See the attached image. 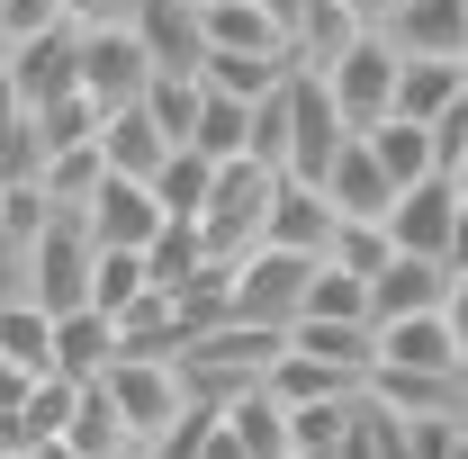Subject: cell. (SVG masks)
Instances as JSON below:
<instances>
[{"label":"cell","instance_id":"6da1fadb","mask_svg":"<svg viewBox=\"0 0 468 459\" xmlns=\"http://www.w3.org/2000/svg\"><path fill=\"white\" fill-rule=\"evenodd\" d=\"M289 351V334H261V325H217V334H198L189 343V360H180V388L198 405H243L261 379H271V360Z\"/></svg>","mask_w":468,"mask_h":459},{"label":"cell","instance_id":"7a4b0ae2","mask_svg":"<svg viewBox=\"0 0 468 459\" xmlns=\"http://www.w3.org/2000/svg\"><path fill=\"white\" fill-rule=\"evenodd\" d=\"M271 198H280V172L271 163H217V189H207V217H198V234H207V252L217 262H252L261 252V234H271Z\"/></svg>","mask_w":468,"mask_h":459},{"label":"cell","instance_id":"3957f363","mask_svg":"<svg viewBox=\"0 0 468 459\" xmlns=\"http://www.w3.org/2000/svg\"><path fill=\"white\" fill-rule=\"evenodd\" d=\"M100 388H109V405H117V423H126V442H135V451L154 459L163 451V442H172L180 432V414H189V388H180V369L172 360H117L109 379H100Z\"/></svg>","mask_w":468,"mask_h":459},{"label":"cell","instance_id":"277c9868","mask_svg":"<svg viewBox=\"0 0 468 459\" xmlns=\"http://www.w3.org/2000/svg\"><path fill=\"white\" fill-rule=\"evenodd\" d=\"M90 271H100V234L81 226V208H55V226L27 243V297L46 315H72L90 306Z\"/></svg>","mask_w":468,"mask_h":459},{"label":"cell","instance_id":"5b68a950","mask_svg":"<svg viewBox=\"0 0 468 459\" xmlns=\"http://www.w3.org/2000/svg\"><path fill=\"white\" fill-rule=\"evenodd\" d=\"M397 63H406V55H397L388 37H369V27H360L334 63H315V81L334 91V109H343L351 135H369L378 117H397Z\"/></svg>","mask_w":468,"mask_h":459},{"label":"cell","instance_id":"8992f818","mask_svg":"<svg viewBox=\"0 0 468 459\" xmlns=\"http://www.w3.org/2000/svg\"><path fill=\"white\" fill-rule=\"evenodd\" d=\"M306 288H315V262H306V252H252V262H234V325L297 334Z\"/></svg>","mask_w":468,"mask_h":459},{"label":"cell","instance_id":"52a82bcc","mask_svg":"<svg viewBox=\"0 0 468 459\" xmlns=\"http://www.w3.org/2000/svg\"><path fill=\"white\" fill-rule=\"evenodd\" d=\"M343 144H351V126H343V109H334V91L297 63V72H289V163H280V172L324 189V172H334Z\"/></svg>","mask_w":468,"mask_h":459},{"label":"cell","instance_id":"ba28073f","mask_svg":"<svg viewBox=\"0 0 468 459\" xmlns=\"http://www.w3.org/2000/svg\"><path fill=\"white\" fill-rule=\"evenodd\" d=\"M154 81H163V63L144 55L135 27H100V37H81V91H90L100 109H144Z\"/></svg>","mask_w":468,"mask_h":459},{"label":"cell","instance_id":"9c48e42d","mask_svg":"<svg viewBox=\"0 0 468 459\" xmlns=\"http://www.w3.org/2000/svg\"><path fill=\"white\" fill-rule=\"evenodd\" d=\"M460 208H468V189H460L451 172H441V180H414V189H397V208H388V234H397V252H414V262H441V271H451Z\"/></svg>","mask_w":468,"mask_h":459},{"label":"cell","instance_id":"30bf717a","mask_svg":"<svg viewBox=\"0 0 468 459\" xmlns=\"http://www.w3.org/2000/svg\"><path fill=\"white\" fill-rule=\"evenodd\" d=\"M9 91H18V109H46L63 91H81V27H46V37L9 46Z\"/></svg>","mask_w":468,"mask_h":459},{"label":"cell","instance_id":"8fae6325","mask_svg":"<svg viewBox=\"0 0 468 459\" xmlns=\"http://www.w3.org/2000/svg\"><path fill=\"white\" fill-rule=\"evenodd\" d=\"M81 226L100 234V252H144V243H154V234L172 226V217L154 208V189H144V180H117V172H109L100 189H90Z\"/></svg>","mask_w":468,"mask_h":459},{"label":"cell","instance_id":"7c38bea8","mask_svg":"<svg viewBox=\"0 0 468 459\" xmlns=\"http://www.w3.org/2000/svg\"><path fill=\"white\" fill-rule=\"evenodd\" d=\"M126 27L144 37V55L163 63V72H189V81H198V63H207V18H198L189 0H135Z\"/></svg>","mask_w":468,"mask_h":459},{"label":"cell","instance_id":"4fadbf2b","mask_svg":"<svg viewBox=\"0 0 468 459\" xmlns=\"http://www.w3.org/2000/svg\"><path fill=\"white\" fill-rule=\"evenodd\" d=\"M324 198H334V217H351V226H388V208H397V180H388V163L369 154V135H351L343 154H334Z\"/></svg>","mask_w":468,"mask_h":459},{"label":"cell","instance_id":"5bb4252c","mask_svg":"<svg viewBox=\"0 0 468 459\" xmlns=\"http://www.w3.org/2000/svg\"><path fill=\"white\" fill-rule=\"evenodd\" d=\"M334 198L315 189V180H289L280 172V198H271V234H261V252H306V262H324V243H334Z\"/></svg>","mask_w":468,"mask_h":459},{"label":"cell","instance_id":"9a60e30c","mask_svg":"<svg viewBox=\"0 0 468 459\" xmlns=\"http://www.w3.org/2000/svg\"><path fill=\"white\" fill-rule=\"evenodd\" d=\"M378 369H432V379H460L468 343L451 334V315H406V325H378Z\"/></svg>","mask_w":468,"mask_h":459},{"label":"cell","instance_id":"2e32d148","mask_svg":"<svg viewBox=\"0 0 468 459\" xmlns=\"http://www.w3.org/2000/svg\"><path fill=\"white\" fill-rule=\"evenodd\" d=\"M388 46L406 63H460L468 55V0H406L397 27H388Z\"/></svg>","mask_w":468,"mask_h":459},{"label":"cell","instance_id":"e0dca14e","mask_svg":"<svg viewBox=\"0 0 468 459\" xmlns=\"http://www.w3.org/2000/svg\"><path fill=\"white\" fill-rule=\"evenodd\" d=\"M441 297H451V271L441 262H414L397 252L378 280H369V325H406V315H441Z\"/></svg>","mask_w":468,"mask_h":459},{"label":"cell","instance_id":"ac0fdd59","mask_svg":"<svg viewBox=\"0 0 468 459\" xmlns=\"http://www.w3.org/2000/svg\"><path fill=\"white\" fill-rule=\"evenodd\" d=\"M172 154L180 144L154 126V109H109L100 117V163H109L117 180H144V189H154V172H163Z\"/></svg>","mask_w":468,"mask_h":459},{"label":"cell","instance_id":"d6986e66","mask_svg":"<svg viewBox=\"0 0 468 459\" xmlns=\"http://www.w3.org/2000/svg\"><path fill=\"white\" fill-rule=\"evenodd\" d=\"M117 369V315H100V306H72V315H55V379H72V388H100Z\"/></svg>","mask_w":468,"mask_h":459},{"label":"cell","instance_id":"ffe728a7","mask_svg":"<svg viewBox=\"0 0 468 459\" xmlns=\"http://www.w3.org/2000/svg\"><path fill=\"white\" fill-rule=\"evenodd\" d=\"M280 405H351V397H369V379H351V369H334V360H306V351H280L271 360V379H261Z\"/></svg>","mask_w":468,"mask_h":459},{"label":"cell","instance_id":"44dd1931","mask_svg":"<svg viewBox=\"0 0 468 459\" xmlns=\"http://www.w3.org/2000/svg\"><path fill=\"white\" fill-rule=\"evenodd\" d=\"M369 154L388 163V180H397V189L441 180V135H432V126H414V117H378V126H369Z\"/></svg>","mask_w":468,"mask_h":459},{"label":"cell","instance_id":"7402d4cb","mask_svg":"<svg viewBox=\"0 0 468 459\" xmlns=\"http://www.w3.org/2000/svg\"><path fill=\"white\" fill-rule=\"evenodd\" d=\"M0 369L55 379V315H46L37 297H9V306H0Z\"/></svg>","mask_w":468,"mask_h":459},{"label":"cell","instance_id":"603a6c76","mask_svg":"<svg viewBox=\"0 0 468 459\" xmlns=\"http://www.w3.org/2000/svg\"><path fill=\"white\" fill-rule=\"evenodd\" d=\"M207 55H280V63H297V46L271 27L261 0H226V9H207Z\"/></svg>","mask_w":468,"mask_h":459},{"label":"cell","instance_id":"cb8c5ba5","mask_svg":"<svg viewBox=\"0 0 468 459\" xmlns=\"http://www.w3.org/2000/svg\"><path fill=\"white\" fill-rule=\"evenodd\" d=\"M297 63H280V55H207L198 63V91H217V100H243V109H261L280 81H289Z\"/></svg>","mask_w":468,"mask_h":459},{"label":"cell","instance_id":"d4e9b609","mask_svg":"<svg viewBox=\"0 0 468 459\" xmlns=\"http://www.w3.org/2000/svg\"><path fill=\"white\" fill-rule=\"evenodd\" d=\"M451 109H468L460 63H397V117H414V126H441Z\"/></svg>","mask_w":468,"mask_h":459},{"label":"cell","instance_id":"484cf974","mask_svg":"<svg viewBox=\"0 0 468 459\" xmlns=\"http://www.w3.org/2000/svg\"><path fill=\"white\" fill-rule=\"evenodd\" d=\"M226 432H234V451H243V459H297V442H289V405L271 397V388H252L243 405H226Z\"/></svg>","mask_w":468,"mask_h":459},{"label":"cell","instance_id":"4316f807","mask_svg":"<svg viewBox=\"0 0 468 459\" xmlns=\"http://www.w3.org/2000/svg\"><path fill=\"white\" fill-rule=\"evenodd\" d=\"M207 189H217V163H207V154H172V163L154 172V208H163L172 226H198V217H207Z\"/></svg>","mask_w":468,"mask_h":459},{"label":"cell","instance_id":"83f0119b","mask_svg":"<svg viewBox=\"0 0 468 459\" xmlns=\"http://www.w3.org/2000/svg\"><path fill=\"white\" fill-rule=\"evenodd\" d=\"M37 117V144H46V154H81V144H100V100H90V91H63V100H46V109H27Z\"/></svg>","mask_w":468,"mask_h":459},{"label":"cell","instance_id":"f1b7e54d","mask_svg":"<svg viewBox=\"0 0 468 459\" xmlns=\"http://www.w3.org/2000/svg\"><path fill=\"white\" fill-rule=\"evenodd\" d=\"M207 262H217V252H207V234H198V226H163L154 243H144V271H154V288H163V297H180Z\"/></svg>","mask_w":468,"mask_h":459},{"label":"cell","instance_id":"f546056e","mask_svg":"<svg viewBox=\"0 0 468 459\" xmlns=\"http://www.w3.org/2000/svg\"><path fill=\"white\" fill-rule=\"evenodd\" d=\"M297 325H369V280L315 262V288H306V315H297ZM369 334H378V325H369Z\"/></svg>","mask_w":468,"mask_h":459},{"label":"cell","instance_id":"4dcf8cb0","mask_svg":"<svg viewBox=\"0 0 468 459\" xmlns=\"http://www.w3.org/2000/svg\"><path fill=\"white\" fill-rule=\"evenodd\" d=\"M289 343L306 351V360H334V369H351V379H369V369H378V334H369V325H297Z\"/></svg>","mask_w":468,"mask_h":459},{"label":"cell","instance_id":"1f68e13d","mask_svg":"<svg viewBox=\"0 0 468 459\" xmlns=\"http://www.w3.org/2000/svg\"><path fill=\"white\" fill-rule=\"evenodd\" d=\"M189 154H207V163H243V154H252V109L207 91V109H198V135H189Z\"/></svg>","mask_w":468,"mask_h":459},{"label":"cell","instance_id":"d6a6232c","mask_svg":"<svg viewBox=\"0 0 468 459\" xmlns=\"http://www.w3.org/2000/svg\"><path fill=\"white\" fill-rule=\"evenodd\" d=\"M324 262H334V271H351V280H378V271H388V262H397V234L388 226H334V243H324Z\"/></svg>","mask_w":468,"mask_h":459},{"label":"cell","instance_id":"836d02e7","mask_svg":"<svg viewBox=\"0 0 468 459\" xmlns=\"http://www.w3.org/2000/svg\"><path fill=\"white\" fill-rule=\"evenodd\" d=\"M144 109H154V126H163L180 154H189V135H198V109H207V91H198L189 72H163V81L144 91Z\"/></svg>","mask_w":468,"mask_h":459},{"label":"cell","instance_id":"e575fe53","mask_svg":"<svg viewBox=\"0 0 468 459\" xmlns=\"http://www.w3.org/2000/svg\"><path fill=\"white\" fill-rule=\"evenodd\" d=\"M109 180V163H100V144H81V154H46V172H37V189L55 198V208H90V189Z\"/></svg>","mask_w":468,"mask_h":459},{"label":"cell","instance_id":"d590c367","mask_svg":"<svg viewBox=\"0 0 468 459\" xmlns=\"http://www.w3.org/2000/svg\"><path fill=\"white\" fill-rule=\"evenodd\" d=\"M135 297H154L144 252H100V271H90V306H100V315H126Z\"/></svg>","mask_w":468,"mask_h":459},{"label":"cell","instance_id":"8d00e7d4","mask_svg":"<svg viewBox=\"0 0 468 459\" xmlns=\"http://www.w3.org/2000/svg\"><path fill=\"white\" fill-rule=\"evenodd\" d=\"M46 226H55V198H46L37 180H9V189H0V234L27 252V243H37Z\"/></svg>","mask_w":468,"mask_h":459},{"label":"cell","instance_id":"74e56055","mask_svg":"<svg viewBox=\"0 0 468 459\" xmlns=\"http://www.w3.org/2000/svg\"><path fill=\"white\" fill-rule=\"evenodd\" d=\"M46 27H72L63 0H0V37H9V46H27V37H46Z\"/></svg>","mask_w":468,"mask_h":459},{"label":"cell","instance_id":"f35d334b","mask_svg":"<svg viewBox=\"0 0 468 459\" xmlns=\"http://www.w3.org/2000/svg\"><path fill=\"white\" fill-rule=\"evenodd\" d=\"M397 9H406V0H343V18H351V27H369V37H388Z\"/></svg>","mask_w":468,"mask_h":459},{"label":"cell","instance_id":"ab89813d","mask_svg":"<svg viewBox=\"0 0 468 459\" xmlns=\"http://www.w3.org/2000/svg\"><path fill=\"white\" fill-rule=\"evenodd\" d=\"M9 297H27V252L0 234V306H9Z\"/></svg>","mask_w":468,"mask_h":459},{"label":"cell","instance_id":"60d3db41","mask_svg":"<svg viewBox=\"0 0 468 459\" xmlns=\"http://www.w3.org/2000/svg\"><path fill=\"white\" fill-rule=\"evenodd\" d=\"M261 9H271V27H280L289 46H297V37H306V0H261Z\"/></svg>","mask_w":468,"mask_h":459},{"label":"cell","instance_id":"b9f144b4","mask_svg":"<svg viewBox=\"0 0 468 459\" xmlns=\"http://www.w3.org/2000/svg\"><path fill=\"white\" fill-rule=\"evenodd\" d=\"M441 315H451V334L468 343V271H451V297H441Z\"/></svg>","mask_w":468,"mask_h":459},{"label":"cell","instance_id":"7bdbcfd3","mask_svg":"<svg viewBox=\"0 0 468 459\" xmlns=\"http://www.w3.org/2000/svg\"><path fill=\"white\" fill-rule=\"evenodd\" d=\"M451 271H468V208H460V234H451Z\"/></svg>","mask_w":468,"mask_h":459},{"label":"cell","instance_id":"ee69618b","mask_svg":"<svg viewBox=\"0 0 468 459\" xmlns=\"http://www.w3.org/2000/svg\"><path fill=\"white\" fill-rule=\"evenodd\" d=\"M27 459H81V451H72V442H37Z\"/></svg>","mask_w":468,"mask_h":459},{"label":"cell","instance_id":"f6af8a7d","mask_svg":"<svg viewBox=\"0 0 468 459\" xmlns=\"http://www.w3.org/2000/svg\"><path fill=\"white\" fill-rule=\"evenodd\" d=\"M451 180H460V189H468V144H460V154H451Z\"/></svg>","mask_w":468,"mask_h":459},{"label":"cell","instance_id":"bcb514c9","mask_svg":"<svg viewBox=\"0 0 468 459\" xmlns=\"http://www.w3.org/2000/svg\"><path fill=\"white\" fill-rule=\"evenodd\" d=\"M189 9H198V18H207V9H226V0H189Z\"/></svg>","mask_w":468,"mask_h":459},{"label":"cell","instance_id":"7dc6e473","mask_svg":"<svg viewBox=\"0 0 468 459\" xmlns=\"http://www.w3.org/2000/svg\"><path fill=\"white\" fill-rule=\"evenodd\" d=\"M460 91H468V55H460Z\"/></svg>","mask_w":468,"mask_h":459},{"label":"cell","instance_id":"c3c4849f","mask_svg":"<svg viewBox=\"0 0 468 459\" xmlns=\"http://www.w3.org/2000/svg\"><path fill=\"white\" fill-rule=\"evenodd\" d=\"M0 63H9V37H0Z\"/></svg>","mask_w":468,"mask_h":459},{"label":"cell","instance_id":"681fc988","mask_svg":"<svg viewBox=\"0 0 468 459\" xmlns=\"http://www.w3.org/2000/svg\"><path fill=\"white\" fill-rule=\"evenodd\" d=\"M0 459H27V451H0Z\"/></svg>","mask_w":468,"mask_h":459}]
</instances>
